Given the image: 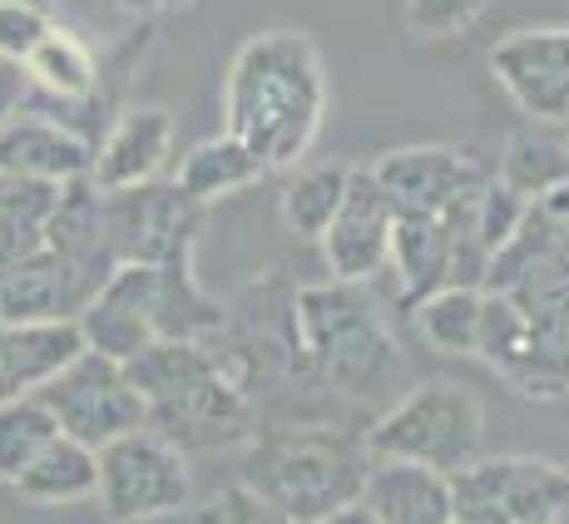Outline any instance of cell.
I'll use <instances>...</instances> for the list:
<instances>
[{
  "mask_svg": "<svg viewBox=\"0 0 569 524\" xmlns=\"http://www.w3.org/2000/svg\"><path fill=\"white\" fill-rule=\"evenodd\" d=\"M26 94H30L26 70H20L16 60H6V54H0V124H6L10 114H20V104H26Z\"/></svg>",
  "mask_w": 569,
  "mask_h": 524,
  "instance_id": "cell-35",
  "label": "cell"
},
{
  "mask_svg": "<svg viewBox=\"0 0 569 524\" xmlns=\"http://www.w3.org/2000/svg\"><path fill=\"white\" fill-rule=\"evenodd\" d=\"M94 505L114 524H144V520L179 515V510L193 505L189 455L173 451L149 425L119 435V441H109L100 451V490H94Z\"/></svg>",
  "mask_w": 569,
  "mask_h": 524,
  "instance_id": "cell-7",
  "label": "cell"
},
{
  "mask_svg": "<svg viewBox=\"0 0 569 524\" xmlns=\"http://www.w3.org/2000/svg\"><path fill=\"white\" fill-rule=\"evenodd\" d=\"M258 179H268V169H262L238 139L218 134V139H203V144H193L189 154H183L179 173H173V189L208 209V203L228 199V193H238V189H253Z\"/></svg>",
  "mask_w": 569,
  "mask_h": 524,
  "instance_id": "cell-24",
  "label": "cell"
},
{
  "mask_svg": "<svg viewBox=\"0 0 569 524\" xmlns=\"http://www.w3.org/2000/svg\"><path fill=\"white\" fill-rule=\"evenodd\" d=\"M90 154L94 144H84L74 129L54 124V119L10 114L0 124V179L60 189V183L90 179Z\"/></svg>",
  "mask_w": 569,
  "mask_h": 524,
  "instance_id": "cell-16",
  "label": "cell"
},
{
  "mask_svg": "<svg viewBox=\"0 0 569 524\" xmlns=\"http://www.w3.org/2000/svg\"><path fill=\"white\" fill-rule=\"evenodd\" d=\"M391 223H397V203L381 193V183L371 179V169H352L347 179V199L337 218L327 223L322 258L332 268V282H367L387 268L391 248Z\"/></svg>",
  "mask_w": 569,
  "mask_h": 524,
  "instance_id": "cell-13",
  "label": "cell"
},
{
  "mask_svg": "<svg viewBox=\"0 0 569 524\" xmlns=\"http://www.w3.org/2000/svg\"><path fill=\"white\" fill-rule=\"evenodd\" d=\"M193 524H292V520L278 505H268L258 490H248L243 480H233V485L213 490L208 500L193 505Z\"/></svg>",
  "mask_w": 569,
  "mask_h": 524,
  "instance_id": "cell-32",
  "label": "cell"
},
{
  "mask_svg": "<svg viewBox=\"0 0 569 524\" xmlns=\"http://www.w3.org/2000/svg\"><path fill=\"white\" fill-rule=\"evenodd\" d=\"M20 70H26V80L36 90L54 94V100H70V104L94 100V90H100V60H94V50L60 26L46 30V40L20 60Z\"/></svg>",
  "mask_w": 569,
  "mask_h": 524,
  "instance_id": "cell-26",
  "label": "cell"
},
{
  "mask_svg": "<svg viewBox=\"0 0 569 524\" xmlns=\"http://www.w3.org/2000/svg\"><path fill=\"white\" fill-rule=\"evenodd\" d=\"M173 154V114L163 104H129L109 124V134L90 154V183L100 193L154 183Z\"/></svg>",
  "mask_w": 569,
  "mask_h": 524,
  "instance_id": "cell-14",
  "label": "cell"
},
{
  "mask_svg": "<svg viewBox=\"0 0 569 524\" xmlns=\"http://www.w3.org/2000/svg\"><path fill=\"white\" fill-rule=\"evenodd\" d=\"M525 316H530V332L540 342L545 362L555 366V376L565 381L569 391V282L565 288H550V292H535V298H516Z\"/></svg>",
  "mask_w": 569,
  "mask_h": 524,
  "instance_id": "cell-30",
  "label": "cell"
},
{
  "mask_svg": "<svg viewBox=\"0 0 569 524\" xmlns=\"http://www.w3.org/2000/svg\"><path fill=\"white\" fill-rule=\"evenodd\" d=\"M371 461H411L426 471H461L486 441V406L470 386L456 381H421L401 391L362 435Z\"/></svg>",
  "mask_w": 569,
  "mask_h": 524,
  "instance_id": "cell-5",
  "label": "cell"
},
{
  "mask_svg": "<svg viewBox=\"0 0 569 524\" xmlns=\"http://www.w3.org/2000/svg\"><path fill=\"white\" fill-rule=\"evenodd\" d=\"M451 524H569V471L540 455H476L451 471Z\"/></svg>",
  "mask_w": 569,
  "mask_h": 524,
  "instance_id": "cell-6",
  "label": "cell"
},
{
  "mask_svg": "<svg viewBox=\"0 0 569 524\" xmlns=\"http://www.w3.org/2000/svg\"><path fill=\"white\" fill-rule=\"evenodd\" d=\"M387 268L397 272L401 302H411V308L421 298H431V292L451 288V238H446L441 218L397 213V223H391Z\"/></svg>",
  "mask_w": 569,
  "mask_h": 524,
  "instance_id": "cell-22",
  "label": "cell"
},
{
  "mask_svg": "<svg viewBox=\"0 0 569 524\" xmlns=\"http://www.w3.org/2000/svg\"><path fill=\"white\" fill-rule=\"evenodd\" d=\"M371 179L381 183L397 213H431L441 218L456 199H466L470 189L486 183L480 163L456 144H407L391 149L371 163Z\"/></svg>",
  "mask_w": 569,
  "mask_h": 524,
  "instance_id": "cell-11",
  "label": "cell"
},
{
  "mask_svg": "<svg viewBox=\"0 0 569 524\" xmlns=\"http://www.w3.org/2000/svg\"><path fill=\"white\" fill-rule=\"evenodd\" d=\"M347 179H352V163H312V169H298L278 193V213H282V228L298 238H322L327 223L337 218L347 199Z\"/></svg>",
  "mask_w": 569,
  "mask_h": 524,
  "instance_id": "cell-27",
  "label": "cell"
},
{
  "mask_svg": "<svg viewBox=\"0 0 569 524\" xmlns=\"http://www.w3.org/2000/svg\"><path fill=\"white\" fill-rule=\"evenodd\" d=\"M124 371L149 406L144 425L173 451L203 455L253 441L258 411L223 371L213 342H149Z\"/></svg>",
  "mask_w": 569,
  "mask_h": 524,
  "instance_id": "cell-2",
  "label": "cell"
},
{
  "mask_svg": "<svg viewBox=\"0 0 569 524\" xmlns=\"http://www.w3.org/2000/svg\"><path fill=\"white\" fill-rule=\"evenodd\" d=\"M90 292L46 243L0 268V322H74Z\"/></svg>",
  "mask_w": 569,
  "mask_h": 524,
  "instance_id": "cell-18",
  "label": "cell"
},
{
  "mask_svg": "<svg viewBox=\"0 0 569 524\" xmlns=\"http://www.w3.org/2000/svg\"><path fill=\"white\" fill-rule=\"evenodd\" d=\"M100 490V451L54 435L46 451L16 475V495L30 505H84Z\"/></svg>",
  "mask_w": 569,
  "mask_h": 524,
  "instance_id": "cell-23",
  "label": "cell"
},
{
  "mask_svg": "<svg viewBox=\"0 0 569 524\" xmlns=\"http://www.w3.org/2000/svg\"><path fill=\"white\" fill-rule=\"evenodd\" d=\"M100 213H104V243L114 268L119 262L159 268L179 248L199 243V228H203V203L183 199L173 183H159V179L139 183V189L100 193Z\"/></svg>",
  "mask_w": 569,
  "mask_h": 524,
  "instance_id": "cell-9",
  "label": "cell"
},
{
  "mask_svg": "<svg viewBox=\"0 0 569 524\" xmlns=\"http://www.w3.org/2000/svg\"><path fill=\"white\" fill-rule=\"evenodd\" d=\"M490 0H407L401 6V20L416 40H451L466 36L480 16H486Z\"/></svg>",
  "mask_w": 569,
  "mask_h": 524,
  "instance_id": "cell-31",
  "label": "cell"
},
{
  "mask_svg": "<svg viewBox=\"0 0 569 524\" xmlns=\"http://www.w3.org/2000/svg\"><path fill=\"white\" fill-rule=\"evenodd\" d=\"M367 441L327 421H278L258 425L243 445V480L292 524H312L352 505L367 480Z\"/></svg>",
  "mask_w": 569,
  "mask_h": 524,
  "instance_id": "cell-3",
  "label": "cell"
},
{
  "mask_svg": "<svg viewBox=\"0 0 569 524\" xmlns=\"http://www.w3.org/2000/svg\"><path fill=\"white\" fill-rule=\"evenodd\" d=\"M50 30V16L46 10H26V6H0V54L6 60H26L30 50L46 40Z\"/></svg>",
  "mask_w": 569,
  "mask_h": 524,
  "instance_id": "cell-34",
  "label": "cell"
},
{
  "mask_svg": "<svg viewBox=\"0 0 569 524\" xmlns=\"http://www.w3.org/2000/svg\"><path fill=\"white\" fill-rule=\"evenodd\" d=\"M80 352L84 336L74 322H0V406L36 396Z\"/></svg>",
  "mask_w": 569,
  "mask_h": 524,
  "instance_id": "cell-19",
  "label": "cell"
},
{
  "mask_svg": "<svg viewBox=\"0 0 569 524\" xmlns=\"http://www.w3.org/2000/svg\"><path fill=\"white\" fill-rule=\"evenodd\" d=\"M46 248L64 268L80 278V288L100 292V282L114 272V258H109L104 243V213H100V189L90 179H74L54 189V203L46 213Z\"/></svg>",
  "mask_w": 569,
  "mask_h": 524,
  "instance_id": "cell-17",
  "label": "cell"
},
{
  "mask_svg": "<svg viewBox=\"0 0 569 524\" xmlns=\"http://www.w3.org/2000/svg\"><path fill=\"white\" fill-rule=\"evenodd\" d=\"M416 326L421 336L446 356H476L480 346V312H486V288H441L416 302Z\"/></svg>",
  "mask_w": 569,
  "mask_h": 524,
  "instance_id": "cell-28",
  "label": "cell"
},
{
  "mask_svg": "<svg viewBox=\"0 0 569 524\" xmlns=\"http://www.w3.org/2000/svg\"><path fill=\"white\" fill-rule=\"evenodd\" d=\"M60 435V425L40 396H16L0 406V485H16V475L36 461Z\"/></svg>",
  "mask_w": 569,
  "mask_h": 524,
  "instance_id": "cell-29",
  "label": "cell"
},
{
  "mask_svg": "<svg viewBox=\"0 0 569 524\" xmlns=\"http://www.w3.org/2000/svg\"><path fill=\"white\" fill-rule=\"evenodd\" d=\"M302 336V362L308 381H322L342 401L371 406L401 381V352L391 332L381 326L377 308L362 292V282H322V288H302L292 298Z\"/></svg>",
  "mask_w": 569,
  "mask_h": 524,
  "instance_id": "cell-4",
  "label": "cell"
},
{
  "mask_svg": "<svg viewBox=\"0 0 569 524\" xmlns=\"http://www.w3.org/2000/svg\"><path fill=\"white\" fill-rule=\"evenodd\" d=\"M357 505L377 524H451V475L411 461H371Z\"/></svg>",
  "mask_w": 569,
  "mask_h": 524,
  "instance_id": "cell-20",
  "label": "cell"
},
{
  "mask_svg": "<svg viewBox=\"0 0 569 524\" xmlns=\"http://www.w3.org/2000/svg\"><path fill=\"white\" fill-rule=\"evenodd\" d=\"M154 326L159 342H213L228 326V308L208 298L193 272V248H179L154 268Z\"/></svg>",
  "mask_w": 569,
  "mask_h": 524,
  "instance_id": "cell-21",
  "label": "cell"
},
{
  "mask_svg": "<svg viewBox=\"0 0 569 524\" xmlns=\"http://www.w3.org/2000/svg\"><path fill=\"white\" fill-rule=\"evenodd\" d=\"M490 80L530 124H569V26H520L490 46Z\"/></svg>",
  "mask_w": 569,
  "mask_h": 524,
  "instance_id": "cell-10",
  "label": "cell"
},
{
  "mask_svg": "<svg viewBox=\"0 0 569 524\" xmlns=\"http://www.w3.org/2000/svg\"><path fill=\"white\" fill-rule=\"evenodd\" d=\"M500 183H506L516 199L535 203L550 189L569 183V139L555 134V124H535V129H516L500 154Z\"/></svg>",
  "mask_w": 569,
  "mask_h": 524,
  "instance_id": "cell-25",
  "label": "cell"
},
{
  "mask_svg": "<svg viewBox=\"0 0 569 524\" xmlns=\"http://www.w3.org/2000/svg\"><path fill=\"white\" fill-rule=\"evenodd\" d=\"M476 356L496 371V376H506V386H516L520 396H535V401L565 396V381L545 362L540 342H535V332H530V316H525V308L516 298H506V292H486Z\"/></svg>",
  "mask_w": 569,
  "mask_h": 524,
  "instance_id": "cell-15",
  "label": "cell"
},
{
  "mask_svg": "<svg viewBox=\"0 0 569 524\" xmlns=\"http://www.w3.org/2000/svg\"><path fill=\"white\" fill-rule=\"evenodd\" d=\"M312 524H377V520H371L367 510H362V505H357V500H352V505L332 510V515H322V520H312Z\"/></svg>",
  "mask_w": 569,
  "mask_h": 524,
  "instance_id": "cell-37",
  "label": "cell"
},
{
  "mask_svg": "<svg viewBox=\"0 0 569 524\" xmlns=\"http://www.w3.org/2000/svg\"><path fill=\"white\" fill-rule=\"evenodd\" d=\"M0 6H26V10H46V16H50L54 0H0Z\"/></svg>",
  "mask_w": 569,
  "mask_h": 524,
  "instance_id": "cell-38",
  "label": "cell"
},
{
  "mask_svg": "<svg viewBox=\"0 0 569 524\" xmlns=\"http://www.w3.org/2000/svg\"><path fill=\"white\" fill-rule=\"evenodd\" d=\"M84 346L109 356V362L124 366L129 356H139L149 342H159L154 326V268H139V262H119L114 272L100 282L90 302L74 316Z\"/></svg>",
  "mask_w": 569,
  "mask_h": 524,
  "instance_id": "cell-12",
  "label": "cell"
},
{
  "mask_svg": "<svg viewBox=\"0 0 569 524\" xmlns=\"http://www.w3.org/2000/svg\"><path fill=\"white\" fill-rule=\"evenodd\" d=\"M525 209H530V203L516 199V193H510L500 179H486V189H480V203H476V238H480V248H486L490 258H496L500 248L516 238Z\"/></svg>",
  "mask_w": 569,
  "mask_h": 524,
  "instance_id": "cell-33",
  "label": "cell"
},
{
  "mask_svg": "<svg viewBox=\"0 0 569 524\" xmlns=\"http://www.w3.org/2000/svg\"><path fill=\"white\" fill-rule=\"evenodd\" d=\"M36 396L46 401L60 435L90 445V451H104L109 441H119L129 431H144V421H149V406L134 391L129 371L100 352H90V346L60 376H50Z\"/></svg>",
  "mask_w": 569,
  "mask_h": 524,
  "instance_id": "cell-8",
  "label": "cell"
},
{
  "mask_svg": "<svg viewBox=\"0 0 569 524\" xmlns=\"http://www.w3.org/2000/svg\"><path fill=\"white\" fill-rule=\"evenodd\" d=\"M327 119V70L308 30H258L243 40L223 80V134L268 173L308 159Z\"/></svg>",
  "mask_w": 569,
  "mask_h": 524,
  "instance_id": "cell-1",
  "label": "cell"
},
{
  "mask_svg": "<svg viewBox=\"0 0 569 524\" xmlns=\"http://www.w3.org/2000/svg\"><path fill=\"white\" fill-rule=\"evenodd\" d=\"M109 10H124V16H154V10H183L193 0H104Z\"/></svg>",
  "mask_w": 569,
  "mask_h": 524,
  "instance_id": "cell-36",
  "label": "cell"
}]
</instances>
